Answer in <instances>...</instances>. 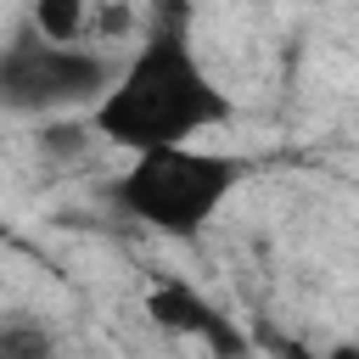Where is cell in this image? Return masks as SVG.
Here are the masks:
<instances>
[{"instance_id": "obj_1", "label": "cell", "mask_w": 359, "mask_h": 359, "mask_svg": "<svg viewBox=\"0 0 359 359\" xmlns=\"http://www.w3.org/2000/svg\"><path fill=\"white\" fill-rule=\"evenodd\" d=\"M213 123H230V101L196 62V50L185 39V11L174 17V6H168L163 22L129 56V67L112 79V90L95 101L90 129L140 157L157 146H185L191 135H202Z\"/></svg>"}, {"instance_id": "obj_2", "label": "cell", "mask_w": 359, "mask_h": 359, "mask_svg": "<svg viewBox=\"0 0 359 359\" xmlns=\"http://www.w3.org/2000/svg\"><path fill=\"white\" fill-rule=\"evenodd\" d=\"M247 180V163L241 157H224V151H196V146H157V151H140L118 180H112V202L151 224L157 236H196L219 208L224 196Z\"/></svg>"}, {"instance_id": "obj_3", "label": "cell", "mask_w": 359, "mask_h": 359, "mask_svg": "<svg viewBox=\"0 0 359 359\" xmlns=\"http://www.w3.org/2000/svg\"><path fill=\"white\" fill-rule=\"evenodd\" d=\"M112 62L79 45H50L45 34H17L0 50V107L6 112H62L101 101L112 90Z\"/></svg>"}, {"instance_id": "obj_4", "label": "cell", "mask_w": 359, "mask_h": 359, "mask_svg": "<svg viewBox=\"0 0 359 359\" xmlns=\"http://www.w3.org/2000/svg\"><path fill=\"white\" fill-rule=\"evenodd\" d=\"M146 314H151V325H163V331H174V337H196L213 359H247V337L230 325V314H219L196 286H185V280H157L151 292H146Z\"/></svg>"}, {"instance_id": "obj_5", "label": "cell", "mask_w": 359, "mask_h": 359, "mask_svg": "<svg viewBox=\"0 0 359 359\" xmlns=\"http://www.w3.org/2000/svg\"><path fill=\"white\" fill-rule=\"evenodd\" d=\"M34 34L50 45H73L84 34V0H34Z\"/></svg>"}, {"instance_id": "obj_6", "label": "cell", "mask_w": 359, "mask_h": 359, "mask_svg": "<svg viewBox=\"0 0 359 359\" xmlns=\"http://www.w3.org/2000/svg\"><path fill=\"white\" fill-rule=\"evenodd\" d=\"M0 359H56V342L39 325H0Z\"/></svg>"}, {"instance_id": "obj_7", "label": "cell", "mask_w": 359, "mask_h": 359, "mask_svg": "<svg viewBox=\"0 0 359 359\" xmlns=\"http://www.w3.org/2000/svg\"><path fill=\"white\" fill-rule=\"evenodd\" d=\"M84 140H90V123H50V129L39 135V151H50V157H73Z\"/></svg>"}, {"instance_id": "obj_8", "label": "cell", "mask_w": 359, "mask_h": 359, "mask_svg": "<svg viewBox=\"0 0 359 359\" xmlns=\"http://www.w3.org/2000/svg\"><path fill=\"white\" fill-rule=\"evenodd\" d=\"M269 353H275V359H331V353H314V348L286 342V337H275V342H269Z\"/></svg>"}, {"instance_id": "obj_9", "label": "cell", "mask_w": 359, "mask_h": 359, "mask_svg": "<svg viewBox=\"0 0 359 359\" xmlns=\"http://www.w3.org/2000/svg\"><path fill=\"white\" fill-rule=\"evenodd\" d=\"M0 241H6V230H0Z\"/></svg>"}]
</instances>
